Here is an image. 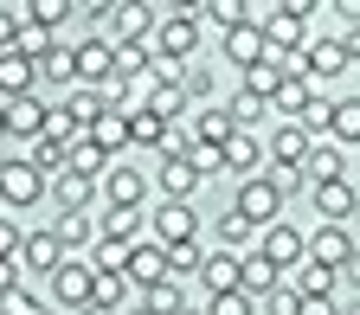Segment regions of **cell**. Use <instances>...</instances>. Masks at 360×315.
Segmentation results:
<instances>
[{"mask_svg": "<svg viewBox=\"0 0 360 315\" xmlns=\"http://www.w3.org/2000/svg\"><path fill=\"white\" fill-rule=\"evenodd\" d=\"M309 0H290V7H277V13H257V26H264V52L270 58H283V65H296L302 58V45H309Z\"/></svg>", "mask_w": 360, "mask_h": 315, "instance_id": "cell-1", "label": "cell"}, {"mask_svg": "<svg viewBox=\"0 0 360 315\" xmlns=\"http://www.w3.org/2000/svg\"><path fill=\"white\" fill-rule=\"evenodd\" d=\"M155 58H167V65H180L187 52H200V0H180L174 13H161V26H155Z\"/></svg>", "mask_w": 360, "mask_h": 315, "instance_id": "cell-2", "label": "cell"}, {"mask_svg": "<svg viewBox=\"0 0 360 315\" xmlns=\"http://www.w3.org/2000/svg\"><path fill=\"white\" fill-rule=\"evenodd\" d=\"M45 187H52V180H45L26 155L0 161V206H39V200H45Z\"/></svg>", "mask_w": 360, "mask_h": 315, "instance_id": "cell-3", "label": "cell"}, {"mask_svg": "<svg viewBox=\"0 0 360 315\" xmlns=\"http://www.w3.org/2000/svg\"><path fill=\"white\" fill-rule=\"evenodd\" d=\"M232 206L257 225V232H270V225H277V212H283V193H277V180H270V174H257V180H245V187H238Z\"/></svg>", "mask_w": 360, "mask_h": 315, "instance_id": "cell-4", "label": "cell"}, {"mask_svg": "<svg viewBox=\"0 0 360 315\" xmlns=\"http://www.w3.org/2000/svg\"><path fill=\"white\" fill-rule=\"evenodd\" d=\"M52 296H58L65 309H90V302H97V270L77 264V257H65L58 277H52Z\"/></svg>", "mask_w": 360, "mask_h": 315, "instance_id": "cell-5", "label": "cell"}, {"mask_svg": "<svg viewBox=\"0 0 360 315\" xmlns=\"http://www.w3.org/2000/svg\"><path fill=\"white\" fill-rule=\"evenodd\" d=\"M116 77V39H84L77 45V84L84 90H103Z\"/></svg>", "mask_w": 360, "mask_h": 315, "instance_id": "cell-6", "label": "cell"}, {"mask_svg": "<svg viewBox=\"0 0 360 315\" xmlns=\"http://www.w3.org/2000/svg\"><path fill=\"white\" fill-rule=\"evenodd\" d=\"M142 200H148V174H142V167H129V161H116V167L103 174V206H129V212H142Z\"/></svg>", "mask_w": 360, "mask_h": 315, "instance_id": "cell-7", "label": "cell"}, {"mask_svg": "<svg viewBox=\"0 0 360 315\" xmlns=\"http://www.w3.org/2000/svg\"><path fill=\"white\" fill-rule=\"evenodd\" d=\"M257 257H270L277 270H296V264L309 257V238L296 232V225H283V219H277V225H270V232L257 238Z\"/></svg>", "mask_w": 360, "mask_h": 315, "instance_id": "cell-8", "label": "cell"}, {"mask_svg": "<svg viewBox=\"0 0 360 315\" xmlns=\"http://www.w3.org/2000/svg\"><path fill=\"white\" fill-rule=\"evenodd\" d=\"M200 167H193V155H161V167H155V187L167 193V200H180V206H187L193 200V187H200Z\"/></svg>", "mask_w": 360, "mask_h": 315, "instance_id": "cell-9", "label": "cell"}, {"mask_svg": "<svg viewBox=\"0 0 360 315\" xmlns=\"http://www.w3.org/2000/svg\"><path fill=\"white\" fill-rule=\"evenodd\" d=\"M200 232V212L193 206H180V200H161L155 206V245H193Z\"/></svg>", "mask_w": 360, "mask_h": 315, "instance_id": "cell-10", "label": "cell"}, {"mask_svg": "<svg viewBox=\"0 0 360 315\" xmlns=\"http://www.w3.org/2000/svg\"><path fill=\"white\" fill-rule=\"evenodd\" d=\"M167 283V245L142 238V245H129V290H155Z\"/></svg>", "mask_w": 360, "mask_h": 315, "instance_id": "cell-11", "label": "cell"}, {"mask_svg": "<svg viewBox=\"0 0 360 315\" xmlns=\"http://www.w3.org/2000/svg\"><path fill=\"white\" fill-rule=\"evenodd\" d=\"M354 251H360V245L347 238V225H322V232L309 238V264H322V270H335V277H341V264H347Z\"/></svg>", "mask_w": 360, "mask_h": 315, "instance_id": "cell-12", "label": "cell"}, {"mask_svg": "<svg viewBox=\"0 0 360 315\" xmlns=\"http://www.w3.org/2000/svg\"><path fill=\"white\" fill-rule=\"evenodd\" d=\"M58 264H65V245L52 232H26L20 245V270H32V277H58Z\"/></svg>", "mask_w": 360, "mask_h": 315, "instance_id": "cell-13", "label": "cell"}, {"mask_svg": "<svg viewBox=\"0 0 360 315\" xmlns=\"http://www.w3.org/2000/svg\"><path fill=\"white\" fill-rule=\"evenodd\" d=\"M45 122H52V103H45V97H13V103H7V135H26V142H39Z\"/></svg>", "mask_w": 360, "mask_h": 315, "instance_id": "cell-14", "label": "cell"}, {"mask_svg": "<svg viewBox=\"0 0 360 315\" xmlns=\"http://www.w3.org/2000/svg\"><path fill=\"white\" fill-rule=\"evenodd\" d=\"M347 71V52H341V39H309L302 45V77H341Z\"/></svg>", "mask_w": 360, "mask_h": 315, "instance_id": "cell-15", "label": "cell"}, {"mask_svg": "<svg viewBox=\"0 0 360 315\" xmlns=\"http://www.w3.org/2000/svg\"><path fill=\"white\" fill-rule=\"evenodd\" d=\"M193 142L200 148H225V142H232V135H238V122H232V110H219V103H206V110H193Z\"/></svg>", "mask_w": 360, "mask_h": 315, "instance_id": "cell-16", "label": "cell"}, {"mask_svg": "<svg viewBox=\"0 0 360 315\" xmlns=\"http://www.w3.org/2000/svg\"><path fill=\"white\" fill-rule=\"evenodd\" d=\"M277 283H283V270L270 264V257H257V251H245V257H238V290H245L251 302H264Z\"/></svg>", "mask_w": 360, "mask_h": 315, "instance_id": "cell-17", "label": "cell"}, {"mask_svg": "<svg viewBox=\"0 0 360 315\" xmlns=\"http://www.w3.org/2000/svg\"><path fill=\"white\" fill-rule=\"evenodd\" d=\"M264 161H270V148L257 142L251 129H238L232 142H225V174H245V180H257V167H264Z\"/></svg>", "mask_w": 360, "mask_h": 315, "instance_id": "cell-18", "label": "cell"}, {"mask_svg": "<svg viewBox=\"0 0 360 315\" xmlns=\"http://www.w3.org/2000/svg\"><path fill=\"white\" fill-rule=\"evenodd\" d=\"M103 193V180H84V174H58L52 180V200H58V212H90V200H97Z\"/></svg>", "mask_w": 360, "mask_h": 315, "instance_id": "cell-19", "label": "cell"}, {"mask_svg": "<svg viewBox=\"0 0 360 315\" xmlns=\"http://www.w3.org/2000/svg\"><path fill=\"white\" fill-rule=\"evenodd\" d=\"M161 20H155V7H142V0H129V7H110V32H116V45H129V39H148Z\"/></svg>", "mask_w": 360, "mask_h": 315, "instance_id": "cell-20", "label": "cell"}, {"mask_svg": "<svg viewBox=\"0 0 360 315\" xmlns=\"http://www.w3.org/2000/svg\"><path fill=\"white\" fill-rule=\"evenodd\" d=\"M32 84H39L32 58H20V52H0V103H13V97H32Z\"/></svg>", "mask_w": 360, "mask_h": 315, "instance_id": "cell-21", "label": "cell"}, {"mask_svg": "<svg viewBox=\"0 0 360 315\" xmlns=\"http://www.w3.org/2000/svg\"><path fill=\"white\" fill-rule=\"evenodd\" d=\"M309 193H315V212H322L328 225H347V219H354V206H360L347 180H328V187H309Z\"/></svg>", "mask_w": 360, "mask_h": 315, "instance_id": "cell-22", "label": "cell"}, {"mask_svg": "<svg viewBox=\"0 0 360 315\" xmlns=\"http://www.w3.org/2000/svg\"><path fill=\"white\" fill-rule=\"evenodd\" d=\"M219 238H225V251H232V257H245V251H257L264 232H257V225H251L238 206H225V212H219Z\"/></svg>", "mask_w": 360, "mask_h": 315, "instance_id": "cell-23", "label": "cell"}, {"mask_svg": "<svg viewBox=\"0 0 360 315\" xmlns=\"http://www.w3.org/2000/svg\"><path fill=\"white\" fill-rule=\"evenodd\" d=\"M167 135H174V122H161L148 103L129 116V148H155V155H161V148H167Z\"/></svg>", "mask_w": 360, "mask_h": 315, "instance_id": "cell-24", "label": "cell"}, {"mask_svg": "<svg viewBox=\"0 0 360 315\" xmlns=\"http://www.w3.org/2000/svg\"><path fill=\"white\" fill-rule=\"evenodd\" d=\"M264 148H270V167H302V161H309V135H302L296 122H283Z\"/></svg>", "mask_w": 360, "mask_h": 315, "instance_id": "cell-25", "label": "cell"}, {"mask_svg": "<svg viewBox=\"0 0 360 315\" xmlns=\"http://www.w3.org/2000/svg\"><path fill=\"white\" fill-rule=\"evenodd\" d=\"M116 77H122V84H135V77H155V45H148V39H129V45H116Z\"/></svg>", "mask_w": 360, "mask_h": 315, "instance_id": "cell-26", "label": "cell"}, {"mask_svg": "<svg viewBox=\"0 0 360 315\" xmlns=\"http://www.w3.org/2000/svg\"><path fill=\"white\" fill-rule=\"evenodd\" d=\"M97 238H110V245H142V212H129V206H103Z\"/></svg>", "mask_w": 360, "mask_h": 315, "instance_id": "cell-27", "label": "cell"}, {"mask_svg": "<svg viewBox=\"0 0 360 315\" xmlns=\"http://www.w3.org/2000/svg\"><path fill=\"white\" fill-rule=\"evenodd\" d=\"M52 238H58V245H65V257H71V251H84V245H97V219H90V212H58Z\"/></svg>", "mask_w": 360, "mask_h": 315, "instance_id": "cell-28", "label": "cell"}, {"mask_svg": "<svg viewBox=\"0 0 360 315\" xmlns=\"http://www.w3.org/2000/svg\"><path fill=\"white\" fill-rule=\"evenodd\" d=\"M225 58H232L238 71H251V65L264 58V26L251 20V26H238V32H225Z\"/></svg>", "mask_w": 360, "mask_h": 315, "instance_id": "cell-29", "label": "cell"}, {"mask_svg": "<svg viewBox=\"0 0 360 315\" xmlns=\"http://www.w3.org/2000/svg\"><path fill=\"white\" fill-rule=\"evenodd\" d=\"M283 77H290V65L264 52V58H257V65L245 71V90H251V97H264V103H270V97H277V90H283Z\"/></svg>", "mask_w": 360, "mask_h": 315, "instance_id": "cell-30", "label": "cell"}, {"mask_svg": "<svg viewBox=\"0 0 360 315\" xmlns=\"http://www.w3.org/2000/svg\"><path fill=\"white\" fill-rule=\"evenodd\" d=\"M302 180H309V187H328V180H341V148H335V142H309Z\"/></svg>", "mask_w": 360, "mask_h": 315, "instance_id": "cell-31", "label": "cell"}, {"mask_svg": "<svg viewBox=\"0 0 360 315\" xmlns=\"http://www.w3.org/2000/svg\"><path fill=\"white\" fill-rule=\"evenodd\" d=\"M315 103V90H309V77L302 71H290L283 77V90H277V97H270V110H283V122H302V110Z\"/></svg>", "mask_w": 360, "mask_h": 315, "instance_id": "cell-32", "label": "cell"}, {"mask_svg": "<svg viewBox=\"0 0 360 315\" xmlns=\"http://www.w3.org/2000/svg\"><path fill=\"white\" fill-rule=\"evenodd\" d=\"M200 283H206V296L238 290V257H232V251H212V257L200 264Z\"/></svg>", "mask_w": 360, "mask_h": 315, "instance_id": "cell-33", "label": "cell"}, {"mask_svg": "<svg viewBox=\"0 0 360 315\" xmlns=\"http://www.w3.org/2000/svg\"><path fill=\"white\" fill-rule=\"evenodd\" d=\"M90 142H97L103 155H129V116H116V110H103L97 122H90Z\"/></svg>", "mask_w": 360, "mask_h": 315, "instance_id": "cell-34", "label": "cell"}, {"mask_svg": "<svg viewBox=\"0 0 360 315\" xmlns=\"http://www.w3.org/2000/svg\"><path fill=\"white\" fill-rule=\"evenodd\" d=\"M328 135H335V148H360V97H335V116H328Z\"/></svg>", "mask_w": 360, "mask_h": 315, "instance_id": "cell-35", "label": "cell"}, {"mask_svg": "<svg viewBox=\"0 0 360 315\" xmlns=\"http://www.w3.org/2000/svg\"><path fill=\"white\" fill-rule=\"evenodd\" d=\"M32 71H39L45 84H77V45H52Z\"/></svg>", "mask_w": 360, "mask_h": 315, "instance_id": "cell-36", "label": "cell"}, {"mask_svg": "<svg viewBox=\"0 0 360 315\" xmlns=\"http://www.w3.org/2000/svg\"><path fill=\"white\" fill-rule=\"evenodd\" d=\"M335 283H341L335 270H322V264H309V257L296 264V277H290V290H296V296H335Z\"/></svg>", "mask_w": 360, "mask_h": 315, "instance_id": "cell-37", "label": "cell"}, {"mask_svg": "<svg viewBox=\"0 0 360 315\" xmlns=\"http://www.w3.org/2000/svg\"><path fill=\"white\" fill-rule=\"evenodd\" d=\"M26 161H32V167H39L45 180H58V174L71 167V148H65V142H52V135H39V142H32V155H26Z\"/></svg>", "mask_w": 360, "mask_h": 315, "instance_id": "cell-38", "label": "cell"}, {"mask_svg": "<svg viewBox=\"0 0 360 315\" xmlns=\"http://www.w3.org/2000/svg\"><path fill=\"white\" fill-rule=\"evenodd\" d=\"M71 174H84V180H103V174H110V155H103L97 142H90V135H77V142H71Z\"/></svg>", "mask_w": 360, "mask_h": 315, "instance_id": "cell-39", "label": "cell"}, {"mask_svg": "<svg viewBox=\"0 0 360 315\" xmlns=\"http://www.w3.org/2000/svg\"><path fill=\"white\" fill-rule=\"evenodd\" d=\"M148 110H155L161 122H180V116H187V90H180V84H155V90H148Z\"/></svg>", "mask_w": 360, "mask_h": 315, "instance_id": "cell-40", "label": "cell"}, {"mask_svg": "<svg viewBox=\"0 0 360 315\" xmlns=\"http://www.w3.org/2000/svg\"><path fill=\"white\" fill-rule=\"evenodd\" d=\"M71 20V0H32L26 7V26H45V32H58Z\"/></svg>", "mask_w": 360, "mask_h": 315, "instance_id": "cell-41", "label": "cell"}, {"mask_svg": "<svg viewBox=\"0 0 360 315\" xmlns=\"http://www.w3.org/2000/svg\"><path fill=\"white\" fill-rule=\"evenodd\" d=\"M142 309H155V315H180V309H187V296H180V283L167 277V283L142 290Z\"/></svg>", "mask_w": 360, "mask_h": 315, "instance_id": "cell-42", "label": "cell"}, {"mask_svg": "<svg viewBox=\"0 0 360 315\" xmlns=\"http://www.w3.org/2000/svg\"><path fill=\"white\" fill-rule=\"evenodd\" d=\"M225 110H232V122H238V129H251V135H257V122H264V110H270V103H264V97H251V90H238Z\"/></svg>", "mask_w": 360, "mask_h": 315, "instance_id": "cell-43", "label": "cell"}, {"mask_svg": "<svg viewBox=\"0 0 360 315\" xmlns=\"http://www.w3.org/2000/svg\"><path fill=\"white\" fill-rule=\"evenodd\" d=\"M65 110L84 122V135H90V122H97L103 116V90H71V97H65Z\"/></svg>", "mask_w": 360, "mask_h": 315, "instance_id": "cell-44", "label": "cell"}, {"mask_svg": "<svg viewBox=\"0 0 360 315\" xmlns=\"http://www.w3.org/2000/svg\"><path fill=\"white\" fill-rule=\"evenodd\" d=\"M200 245H167V277H200Z\"/></svg>", "mask_w": 360, "mask_h": 315, "instance_id": "cell-45", "label": "cell"}, {"mask_svg": "<svg viewBox=\"0 0 360 315\" xmlns=\"http://www.w3.org/2000/svg\"><path fill=\"white\" fill-rule=\"evenodd\" d=\"M257 302L245 296V290H225V296H206V315H251Z\"/></svg>", "mask_w": 360, "mask_h": 315, "instance_id": "cell-46", "label": "cell"}, {"mask_svg": "<svg viewBox=\"0 0 360 315\" xmlns=\"http://www.w3.org/2000/svg\"><path fill=\"white\" fill-rule=\"evenodd\" d=\"M264 315H302V296H296L290 283H277V290L264 296Z\"/></svg>", "mask_w": 360, "mask_h": 315, "instance_id": "cell-47", "label": "cell"}, {"mask_svg": "<svg viewBox=\"0 0 360 315\" xmlns=\"http://www.w3.org/2000/svg\"><path fill=\"white\" fill-rule=\"evenodd\" d=\"M20 32H26V13L0 7V52H20Z\"/></svg>", "mask_w": 360, "mask_h": 315, "instance_id": "cell-48", "label": "cell"}, {"mask_svg": "<svg viewBox=\"0 0 360 315\" xmlns=\"http://www.w3.org/2000/svg\"><path fill=\"white\" fill-rule=\"evenodd\" d=\"M0 315H45V302L32 290H13V296H0Z\"/></svg>", "mask_w": 360, "mask_h": 315, "instance_id": "cell-49", "label": "cell"}, {"mask_svg": "<svg viewBox=\"0 0 360 315\" xmlns=\"http://www.w3.org/2000/svg\"><path fill=\"white\" fill-rule=\"evenodd\" d=\"M20 245H26V232H20L7 212H0V257H20Z\"/></svg>", "mask_w": 360, "mask_h": 315, "instance_id": "cell-50", "label": "cell"}, {"mask_svg": "<svg viewBox=\"0 0 360 315\" xmlns=\"http://www.w3.org/2000/svg\"><path fill=\"white\" fill-rule=\"evenodd\" d=\"M20 290V257H0V296Z\"/></svg>", "mask_w": 360, "mask_h": 315, "instance_id": "cell-51", "label": "cell"}, {"mask_svg": "<svg viewBox=\"0 0 360 315\" xmlns=\"http://www.w3.org/2000/svg\"><path fill=\"white\" fill-rule=\"evenodd\" d=\"M302 315H341L335 296H302Z\"/></svg>", "mask_w": 360, "mask_h": 315, "instance_id": "cell-52", "label": "cell"}, {"mask_svg": "<svg viewBox=\"0 0 360 315\" xmlns=\"http://www.w3.org/2000/svg\"><path fill=\"white\" fill-rule=\"evenodd\" d=\"M341 52H347V65H360V26H347V32H341Z\"/></svg>", "mask_w": 360, "mask_h": 315, "instance_id": "cell-53", "label": "cell"}, {"mask_svg": "<svg viewBox=\"0 0 360 315\" xmlns=\"http://www.w3.org/2000/svg\"><path fill=\"white\" fill-rule=\"evenodd\" d=\"M341 283H354V290H360V251H354V257L341 264Z\"/></svg>", "mask_w": 360, "mask_h": 315, "instance_id": "cell-54", "label": "cell"}, {"mask_svg": "<svg viewBox=\"0 0 360 315\" xmlns=\"http://www.w3.org/2000/svg\"><path fill=\"white\" fill-rule=\"evenodd\" d=\"M77 315H116V309H97V302H90V309H77Z\"/></svg>", "mask_w": 360, "mask_h": 315, "instance_id": "cell-55", "label": "cell"}, {"mask_svg": "<svg viewBox=\"0 0 360 315\" xmlns=\"http://www.w3.org/2000/svg\"><path fill=\"white\" fill-rule=\"evenodd\" d=\"M0 135H7V103H0Z\"/></svg>", "mask_w": 360, "mask_h": 315, "instance_id": "cell-56", "label": "cell"}, {"mask_svg": "<svg viewBox=\"0 0 360 315\" xmlns=\"http://www.w3.org/2000/svg\"><path fill=\"white\" fill-rule=\"evenodd\" d=\"M129 315H155V309H142V302H135V309H129Z\"/></svg>", "mask_w": 360, "mask_h": 315, "instance_id": "cell-57", "label": "cell"}, {"mask_svg": "<svg viewBox=\"0 0 360 315\" xmlns=\"http://www.w3.org/2000/svg\"><path fill=\"white\" fill-rule=\"evenodd\" d=\"M180 315H206V309H180Z\"/></svg>", "mask_w": 360, "mask_h": 315, "instance_id": "cell-58", "label": "cell"}]
</instances>
